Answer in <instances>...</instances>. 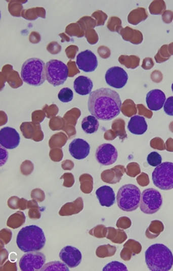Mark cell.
Here are the masks:
<instances>
[{"label": "cell", "mask_w": 173, "mask_h": 271, "mask_svg": "<svg viewBox=\"0 0 173 271\" xmlns=\"http://www.w3.org/2000/svg\"><path fill=\"white\" fill-rule=\"evenodd\" d=\"M122 102L116 91L101 88L92 91L88 100V110L98 120L111 121L119 115Z\"/></svg>", "instance_id": "obj_1"}, {"label": "cell", "mask_w": 173, "mask_h": 271, "mask_svg": "<svg viewBox=\"0 0 173 271\" xmlns=\"http://www.w3.org/2000/svg\"><path fill=\"white\" fill-rule=\"evenodd\" d=\"M16 243L18 248L24 253L37 252L45 247L46 237L42 229L38 226H26L19 232Z\"/></svg>", "instance_id": "obj_2"}, {"label": "cell", "mask_w": 173, "mask_h": 271, "mask_svg": "<svg viewBox=\"0 0 173 271\" xmlns=\"http://www.w3.org/2000/svg\"><path fill=\"white\" fill-rule=\"evenodd\" d=\"M145 259L148 268L152 271H168L173 266L172 252L161 244L150 246L145 253Z\"/></svg>", "instance_id": "obj_3"}, {"label": "cell", "mask_w": 173, "mask_h": 271, "mask_svg": "<svg viewBox=\"0 0 173 271\" xmlns=\"http://www.w3.org/2000/svg\"><path fill=\"white\" fill-rule=\"evenodd\" d=\"M21 77L24 83L31 86L42 85L46 80V65L42 60L33 58L22 65Z\"/></svg>", "instance_id": "obj_4"}, {"label": "cell", "mask_w": 173, "mask_h": 271, "mask_svg": "<svg viewBox=\"0 0 173 271\" xmlns=\"http://www.w3.org/2000/svg\"><path fill=\"white\" fill-rule=\"evenodd\" d=\"M142 192L138 187L133 184L122 186L117 193V204L121 210L125 212L136 210L140 205Z\"/></svg>", "instance_id": "obj_5"}, {"label": "cell", "mask_w": 173, "mask_h": 271, "mask_svg": "<svg viewBox=\"0 0 173 271\" xmlns=\"http://www.w3.org/2000/svg\"><path fill=\"white\" fill-rule=\"evenodd\" d=\"M152 182L162 190L173 189V162H161L154 170L152 175Z\"/></svg>", "instance_id": "obj_6"}, {"label": "cell", "mask_w": 173, "mask_h": 271, "mask_svg": "<svg viewBox=\"0 0 173 271\" xmlns=\"http://www.w3.org/2000/svg\"><path fill=\"white\" fill-rule=\"evenodd\" d=\"M68 76V67L63 62L51 60L46 63V79L51 85L54 87L63 85Z\"/></svg>", "instance_id": "obj_7"}, {"label": "cell", "mask_w": 173, "mask_h": 271, "mask_svg": "<svg viewBox=\"0 0 173 271\" xmlns=\"http://www.w3.org/2000/svg\"><path fill=\"white\" fill-rule=\"evenodd\" d=\"M162 204V196L157 190L148 188L143 191L141 198L140 209L145 214H155L160 210Z\"/></svg>", "instance_id": "obj_8"}, {"label": "cell", "mask_w": 173, "mask_h": 271, "mask_svg": "<svg viewBox=\"0 0 173 271\" xmlns=\"http://www.w3.org/2000/svg\"><path fill=\"white\" fill-rule=\"evenodd\" d=\"M46 257L39 252H29L22 256L19 266L22 271H36L44 266Z\"/></svg>", "instance_id": "obj_9"}, {"label": "cell", "mask_w": 173, "mask_h": 271, "mask_svg": "<svg viewBox=\"0 0 173 271\" xmlns=\"http://www.w3.org/2000/svg\"><path fill=\"white\" fill-rule=\"evenodd\" d=\"M128 80V75L121 67H112L105 74V81L110 87L121 89L125 87Z\"/></svg>", "instance_id": "obj_10"}, {"label": "cell", "mask_w": 173, "mask_h": 271, "mask_svg": "<svg viewBox=\"0 0 173 271\" xmlns=\"http://www.w3.org/2000/svg\"><path fill=\"white\" fill-rule=\"evenodd\" d=\"M95 156L98 162L101 165L110 166L117 160L118 152L112 144L104 143L98 147Z\"/></svg>", "instance_id": "obj_11"}, {"label": "cell", "mask_w": 173, "mask_h": 271, "mask_svg": "<svg viewBox=\"0 0 173 271\" xmlns=\"http://www.w3.org/2000/svg\"><path fill=\"white\" fill-rule=\"evenodd\" d=\"M76 65L78 69L84 72H95L98 67L97 56L90 50L80 52L77 56Z\"/></svg>", "instance_id": "obj_12"}, {"label": "cell", "mask_w": 173, "mask_h": 271, "mask_svg": "<svg viewBox=\"0 0 173 271\" xmlns=\"http://www.w3.org/2000/svg\"><path fill=\"white\" fill-rule=\"evenodd\" d=\"M20 136L14 128L6 127L0 130V144L6 149H13L18 147Z\"/></svg>", "instance_id": "obj_13"}, {"label": "cell", "mask_w": 173, "mask_h": 271, "mask_svg": "<svg viewBox=\"0 0 173 271\" xmlns=\"http://www.w3.org/2000/svg\"><path fill=\"white\" fill-rule=\"evenodd\" d=\"M59 257L69 268L78 266L82 261L81 253L74 246H67L64 247L60 252Z\"/></svg>", "instance_id": "obj_14"}, {"label": "cell", "mask_w": 173, "mask_h": 271, "mask_svg": "<svg viewBox=\"0 0 173 271\" xmlns=\"http://www.w3.org/2000/svg\"><path fill=\"white\" fill-rule=\"evenodd\" d=\"M69 151L71 156L77 160L87 158L90 152V145L81 138H76L69 144Z\"/></svg>", "instance_id": "obj_15"}, {"label": "cell", "mask_w": 173, "mask_h": 271, "mask_svg": "<svg viewBox=\"0 0 173 271\" xmlns=\"http://www.w3.org/2000/svg\"><path fill=\"white\" fill-rule=\"evenodd\" d=\"M146 100L148 109L159 111L164 105L166 98L165 93L160 89H153L147 93Z\"/></svg>", "instance_id": "obj_16"}, {"label": "cell", "mask_w": 173, "mask_h": 271, "mask_svg": "<svg viewBox=\"0 0 173 271\" xmlns=\"http://www.w3.org/2000/svg\"><path fill=\"white\" fill-rule=\"evenodd\" d=\"M97 199L102 206L111 207L115 203V193L110 186H103L96 191Z\"/></svg>", "instance_id": "obj_17"}, {"label": "cell", "mask_w": 173, "mask_h": 271, "mask_svg": "<svg viewBox=\"0 0 173 271\" xmlns=\"http://www.w3.org/2000/svg\"><path fill=\"white\" fill-rule=\"evenodd\" d=\"M21 131L26 138H31L33 141L39 142L43 139V133L40 125L33 123H23L21 125Z\"/></svg>", "instance_id": "obj_18"}, {"label": "cell", "mask_w": 173, "mask_h": 271, "mask_svg": "<svg viewBox=\"0 0 173 271\" xmlns=\"http://www.w3.org/2000/svg\"><path fill=\"white\" fill-rule=\"evenodd\" d=\"M127 129L132 134L142 135L148 130L146 119L142 116L135 115L129 120Z\"/></svg>", "instance_id": "obj_19"}, {"label": "cell", "mask_w": 173, "mask_h": 271, "mask_svg": "<svg viewBox=\"0 0 173 271\" xmlns=\"http://www.w3.org/2000/svg\"><path fill=\"white\" fill-rule=\"evenodd\" d=\"M74 90L79 95L86 96L92 93L93 83L90 78L80 76L74 82Z\"/></svg>", "instance_id": "obj_20"}, {"label": "cell", "mask_w": 173, "mask_h": 271, "mask_svg": "<svg viewBox=\"0 0 173 271\" xmlns=\"http://www.w3.org/2000/svg\"><path fill=\"white\" fill-rule=\"evenodd\" d=\"M83 200L81 197L77 198L73 202L65 203L59 211L61 216H70L81 212L83 209Z\"/></svg>", "instance_id": "obj_21"}, {"label": "cell", "mask_w": 173, "mask_h": 271, "mask_svg": "<svg viewBox=\"0 0 173 271\" xmlns=\"http://www.w3.org/2000/svg\"><path fill=\"white\" fill-rule=\"evenodd\" d=\"M81 126L86 134H94L99 128V122L94 116H88L82 119Z\"/></svg>", "instance_id": "obj_22"}, {"label": "cell", "mask_w": 173, "mask_h": 271, "mask_svg": "<svg viewBox=\"0 0 173 271\" xmlns=\"http://www.w3.org/2000/svg\"><path fill=\"white\" fill-rule=\"evenodd\" d=\"M26 222V216L21 211H18L10 216L7 221V226L13 229H16L20 227Z\"/></svg>", "instance_id": "obj_23"}, {"label": "cell", "mask_w": 173, "mask_h": 271, "mask_svg": "<svg viewBox=\"0 0 173 271\" xmlns=\"http://www.w3.org/2000/svg\"><path fill=\"white\" fill-rule=\"evenodd\" d=\"M148 18V14L144 8L135 9L132 11L128 16V22L132 24L137 25L141 22L144 21Z\"/></svg>", "instance_id": "obj_24"}, {"label": "cell", "mask_w": 173, "mask_h": 271, "mask_svg": "<svg viewBox=\"0 0 173 271\" xmlns=\"http://www.w3.org/2000/svg\"><path fill=\"white\" fill-rule=\"evenodd\" d=\"M79 181L80 182V189L83 193L89 194L93 189V179L88 174H83L80 177Z\"/></svg>", "instance_id": "obj_25"}, {"label": "cell", "mask_w": 173, "mask_h": 271, "mask_svg": "<svg viewBox=\"0 0 173 271\" xmlns=\"http://www.w3.org/2000/svg\"><path fill=\"white\" fill-rule=\"evenodd\" d=\"M118 61H119L122 65H125L127 68L135 69L139 66L140 59H139V57L135 56H121L119 58V59H118Z\"/></svg>", "instance_id": "obj_26"}, {"label": "cell", "mask_w": 173, "mask_h": 271, "mask_svg": "<svg viewBox=\"0 0 173 271\" xmlns=\"http://www.w3.org/2000/svg\"><path fill=\"white\" fill-rule=\"evenodd\" d=\"M40 270L42 271H57V270H61V271H69V269L68 268V266H67V265L65 264V263H62L61 261H52V262H50L48 263H47L46 265H44V266L42 267V268H41Z\"/></svg>", "instance_id": "obj_27"}, {"label": "cell", "mask_w": 173, "mask_h": 271, "mask_svg": "<svg viewBox=\"0 0 173 271\" xmlns=\"http://www.w3.org/2000/svg\"><path fill=\"white\" fill-rule=\"evenodd\" d=\"M27 208L29 209V216L32 220H38L41 218L38 204L35 200L28 201Z\"/></svg>", "instance_id": "obj_28"}, {"label": "cell", "mask_w": 173, "mask_h": 271, "mask_svg": "<svg viewBox=\"0 0 173 271\" xmlns=\"http://www.w3.org/2000/svg\"><path fill=\"white\" fill-rule=\"evenodd\" d=\"M67 140V138L65 134L63 133L55 134L50 139V146L51 148H54V147H60L61 148L65 145Z\"/></svg>", "instance_id": "obj_29"}, {"label": "cell", "mask_w": 173, "mask_h": 271, "mask_svg": "<svg viewBox=\"0 0 173 271\" xmlns=\"http://www.w3.org/2000/svg\"><path fill=\"white\" fill-rule=\"evenodd\" d=\"M58 99L63 102H69L74 98V93L68 87L63 88L58 95Z\"/></svg>", "instance_id": "obj_30"}, {"label": "cell", "mask_w": 173, "mask_h": 271, "mask_svg": "<svg viewBox=\"0 0 173 271\" xmlns=\"http://www.w3.org/2000/svg\"><path fill=\"white\" fill-rule=\"evenodd\" d=\"M165 9V5L163 1L153 2L150 6V11L153 15H161Z\"/></svg>", "instance_id": "obj_31"}, {"label": "cell", "mask_w": 173, "mask_h": 271, "mask_svg": "<svg viewBox=\"0 0 173 271\" xmlns=\"http://www.w3.org/2000/svg\"><path fill=\"white\" fill-rule=\"evenodd\" d=\"M170 54L168 52V46L163 45L161 46L159 52L155 56V61L158 63H163V62L168 61L170 59Z\"/></svg>", "instance_id": "obj_32"}, {"label": "cell", "mask_w": 173, "mask_h": 271, "mask_svg": "<svg viewBox=\"0 0 173 271\" xmlns=\"http://www.w3.org/2000/svg\"><path fill=\"white\" fill-rule=\"evenodd\" d=\"M148 164L152 167H157L162 162V157L158 152H152L147 157Z\"/></svg>", "instance_id": "obj_33"}, {"label": "cell", "mask_w": 173, "mask_h": 271, "mask_svg": "<svg viewBox=\"0 0 173 271\" xmlns=\"http://www.w3.org/2000/svg\"><path fill=\"white\" fill-rule=\"evenodd\" d=\"M103 270L127 271V267L123 264V263L118 262V261H112V262L109 263L108 264H107L106 266L103 268Z\"/></svg>", "instance_id": "obj_34"}, {"label": "cell", "mask_w": 173, "mask_h": 271, "mask_svg": "<svg viewBox=\"0 0 173 271\" xmlns=\"http://www.w3.org/2000/svg\"><path fill=\"white\" fill-rule=\"evenodd\" d=\"M61 179H64L63 186L66 188H71L74 186L75 179L74 175L71 173H65L61 177Z\"/></svg>", "instance_id": "obj_35"}, {"label": "cell", "mask_w": 173, "mask_h": 271, "mask_svg": "<svg viewBox=\"0 0 173 271\" xmlns=\"http://www.w3.org/2000/svg\"><path fill=\"white\" fill-rule=\"evenodd\" d=\"M20 170H21V173L24 175H30L33 170V164L29 160H25V161L22 162Z\"/></svg>", "instance_id": "obj_36"}, {"label": "cell", "mask_w": 173, "mask_h": 271, "mask_svg": "<svg viewBox=\"0 0 173 271\" xmlns=\"http://www.w3.org/2000/svg\"><path fill=\"white\" fill-rule=\"evenodd\" d=\"M50 156L51 159L54 161H61L63 157V152L61 149H53L51 150Z\"/></svg>", "instance_id": "obj_37"}, {"label": "cell", "mask_w": 173, "mask_h": 271, "mask_svg": "<svg viewBox=\"0 0 173 271\" xmlns=\"http://www.w3.org/2000/svg\"><path fill=\"white\" fill-rule=\"evenodd\" d=\"M163 110L167 115L173 117V96H170L165 100Z\"/></svg>", "instance_id": "obj_38"}, {"label": "cell", "mask_w": 173, "mask_h": 271, "mask_svg": "<svg viewBox=\"0 0 173 271\" xmlns=\"http://www.w3.org/2000/svg\"><path fill=\"white\" fill-rule=\"evenodd\" d=\"M31 196L32 199L35 200L37 202H42V201H44L45 198L44 192L38 188L33 190L31 192Z\"/></svg>", "instance_id": "obj_39"}, {"label": "cell", "mask_w": 173, "mask_h": 271, "mask_svg": "<svg viewBox=\"0 0 173 271\" xmlns=\"http://www.w3.org/2000/svg\"><path fill=\"white\" fill-rule=\"evenodd\" d=\"M118 23L121 22L119 18H116V17H112V18H110V21L108 22V29H110L111 31H116V32L120 33L119 29H118V28L115 25V24L118 25Z\"/></svg>", "instance_id": "obj_40"}, {"label": "cell", "mask_w": 173, "mask_h": 271, "mask_svg": "<svg viewBox=\"0 0 173 271\" xmlns=\"http://www.w3.org/2000/svg\"><path fill=\"white\" fill-rule=\"evenodd\" d=\"M11 237H12V233L10 230L3 229L1 231V240L2 242L5 243V244H9L10 242Z\"/></svg>", "instance_id": "obj_41"}, {"label": "cell", "mask_w": 173, "mask_h": 271, "mask_svg": "<svg viewBox=\"0 0 173 271\" xmlns=\"http://www.w3.org/2000/svg\"><path fill=\"white\" fill-rule=\"evenodd\" d=\"M20 199H19L18 197H11L8 201V205L11 209H19V203H20Z\"/></svg>", "instance_id": "obj_42"}, {"label": "cell", "mask_w": 173, "mask_h": 271, "mask_svg": "<svg viewBox=\"0 0 173 271\" xmlns=\"http://www.w3.org/2000/svg\"><path fill=\"white\" fill-rule=\"evenodd\" d=\"M98 52H99V56L104 59H108L109 56H110V49L106 46H100L99 49H98Z\"/></svg>", "instance_id": "obj_43"}, {"label": "cell", "mask_w": 173, "mask_h": 271, "mask_svg": "<svg viewBox=\"0 0 173 271\" xmlns=\"http://www.w3.org/2000/svg\"><path fill=\"white\" fill-rule=\"evenodd\" d=\"M173 18V13L171 11H165L162 14L163 21L165 23L169 24L172 22Z\"/></svg>", "instance_id": "obj_44"}, {"label": "cell", "mask_w": 173, "mask_h": 271, "mask_svg": "<svg viewBox=\"0 0 173 271\" xmlns=\"http://www.w3.org/2000/svg\"><path fill=\"white\" fill-rule=\"evenodd\" d=\"M154 67V62L150 58H147L145 59L144 62H143L142 68L146 69V70H149V69L152 68Z\"/></svg>", "instance_id": "obj_45"}, {"label": "cell", "mask_w": 173, "mask_h": 271, "mask_svg": "<svg viewBox=\"0 0 173 271\" xmlns=\"http://www.w3.org/2000/svg\"><path fill=\"white\" fill-rule=\"evenodd\" d=\"M74 167V162L70 160H64L62 164V168L65 170H71Z\"/></svg>", "instance_id": "obj_46"}, {"label": "cell", "mask_w": 173, "mask_h": 271, "mask_svg": "<svg viewBox=\"0 0 173 271\" xmlns=\"http://www.w3.org/2000/svg\"><path fill=\"white\" fill-rule=\"evenodd\" d=\"M8 152L3 147L1 146V166L5 165L6 161L8 159Z\"/></svg>", "instance_id": "obj_47"}, {"label": "cell", "mask_w": 173, "mask_h": 271, "mask_svg": "<svg viewBox=\"0 0 173 271\" xmlns=\"http://www.w3.org/2000/svg\"><path fill=\"white\" fill-rule=\"evenodd\" d=\"M49 45L52 46V47H54L52 48V49L49 50V51L51 52V53L53 54V53H54V49H55V54L58 53V52L61 51V47L56 48L60 46L59 44H58V43H56V42L50 43V44H49Z\"/></svg>", "instance_id": "obj_48"}, {"label": "cell", "mask_w": 173, "mask_h": 271, "mask_svg": "<svg viewBox=\"0 0 173 271\" xmlns=\"http://www.w3.org/2000/svg\"><path fill=\"white\" fill-rule=\"evenodd\" d=\"M32 118H33V121L35 122V121H37V122H42L43 121V120H44L45 118V115L42 113V112H39V115L38 116H32Z\"/></svg>", "instance_id": "obj_49"}, {"label": "cell", "mask_w": 173, "mask_h": 271, "mask_svg": "<svg viewBox=\"0 0 173 271\" xmlns=\"http://www.w3.org/2000/svg\"><path fill=\"white\" fill-rule=\"evenodd\" d=\"M151 78L152 80H153L155 83H160L161 80L163 79V75L162 74H161L159 75V76H155V74H154V73H152L151 75Z\"/></svg>", "instance_id": "obj_50"}, {"label": "cell", "mask_w": 173, "mask_h": 271, "mask_svg": "<svg viewBox=\"0 0 173 271\" xmlns=\"http://www.w3.org/2000/svg\"><path fill=\"white\" fill-rule=\"evenodd\" d=\"M168 50L169 53H170V55H173V42L169 44V46H168Z\"/></svg>", "instance_id": "obj_51"}, {"label": "cell", "mask_w": 173, "mask_h": 271, "mask_svg": "<svg viewBox=\"0 0 173 271\" xmlns=\"http://www.w3.org/2000/svg\"><path fill=\"white\" fill-rule=\"evenodd\" d=\"M172 92H173V83L172 84Z\"/></svg>", "instance_id": "obj_52"}]
</instances>
